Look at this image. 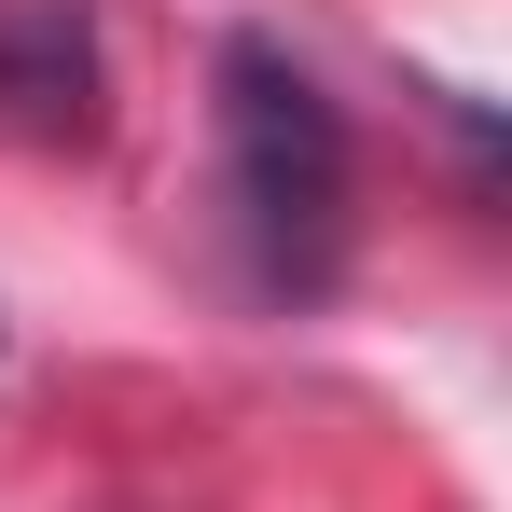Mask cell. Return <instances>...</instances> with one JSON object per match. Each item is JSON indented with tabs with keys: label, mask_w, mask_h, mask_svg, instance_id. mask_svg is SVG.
Segmentation results:
<instances>
[{
	"label": "cell",
	"mask_w": 512,
	"mask_h": 512,
	"mask_svg": "<svg viewBox=\"0 0 512 512\" xmlns=\"http://www.w3.org/2000/svg\"><path fill=\"white\" fill-rule=\"evenodd\" d=\"M222 194H236V236H250V277L263 291H319L346 263V111L277 42H222Z\"/></svg>",
	"instance_id": "obj_1"
},
{
	"label": "cell",
	"mask_w": 512,
	"mask_h": 512,
	"mask_svg": "<svg viewBox=\"0 0 512 512\" xmlns=\"http://www.w3.org/2000/svg\"><path fill=\"white\" fill-rule=\"evenodd\" d=\"M0 111L42 125V139H56V125L84 139L97 125V28L70 0H14V14H0Z\"/></svg>",
	"instance_id": "obj_2"
}]
</instances>
